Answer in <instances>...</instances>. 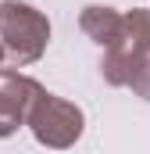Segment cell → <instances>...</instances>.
Here are the masks:
<instances>
[{"instance_id":"cell-1","label":"cell","mask_w":150,"mask_h":154,"mask_svg":"<svg viewBox=\"0 0 150 154\" xmlns=\"http://www.w3.org/2000/svg\"><path fill=\"white\" fill-rule=\"evenodd\" d=\"M0 43H4V54L11 57V65H18V68L39 61L50 43L46 14H39L29 4L4 0L0 4Z\"/></svg>"},{"instance_id":"cell-2","label":"cell","mask_w":150,"mask_h":154,"mask_svg":"<svg viewBox=\"0 0 150 154\" xmlns=\"http://www.w3.org/2000/svg\"><path fill=\"white\" fill-rule=\"evenodd\" d=\"M25 125L32 129V136L43 147L68 151V147H75V140L86 129V115H82V108H75L72 100H61V97H54V93L43 90L36 97V104H32V111H29Z\"/></svg>"},{"instance_id":"cell-3","label":"cell","mask_w":150,"mask_h":154,"mask_svg":"<svg viewBox=\"0 0 150 154\" xmlns=\"http://www.w3.org/2000/svg\"><path fill=\"white\" fill-rule=\"evenodd\" d=\"M147 39H150V11H147V7H132V11L125 14L122 36L104 50V65H100V72H104V79H107L111 86H129L132 61H136V54L143 50Z\"/></svg>"},{"instance_id":"cell-4","label":"cell","mask_w":150,"mask_h":154,"mask_svg":"<svg viewBox=\"0 0 150 154\" xmlns=\"http://www.w3.org/2000/svg\"><path fill=\"white\" fill-rule=\"evenodd\" d=\"M39 93H43V86L36 79L0 68V136H11L22 122H29V111Z\"/></svg>"},{"instance_id":"cell-5","label":"cell","mask_w":150,"mask_h":154,"mask_svg":"<svg viewBox=\"0 0 150 154\" xmlns=\"http://www.w3.org/2000/svg\"><path fill=\"white\" fill-rule=\"evenodd\" d=\"M79 25H82V32H86V36L93 39V43H100V47L107 50V47H111L114 39L122 36L125 14H118L114 7H100V4H93V7H86V11H82Z\"/></svg>"},{"instance_id":"cell-6","label":"cell","mask_w":150,"mask_h":154,"mask_svg":"<svg viewBox=\"0 0 150 154\" xmlns=\"http://www.w3.org/2000/svg\"><path fill=\"white\" fill-rule=\"evenodd\" d=\"M129 90H132L136 97L150 100V39L143 43V50H140V54H136V61H132V72H129Z\"/></svg>"},{"instance_id":"cell-7","label":"cell","mask_w":150,"mask_h":154,"mask_svg":"<svg viewBox=\"0 0 150 154\" xmlns=\"http://www.w3.org/2000/svg\"><path fill=\"white\" fill-rule=\"evenodd\" d=\"M4 57H7V54H4V43H0V61H4Z\"/></svg>"}]
</instances>
